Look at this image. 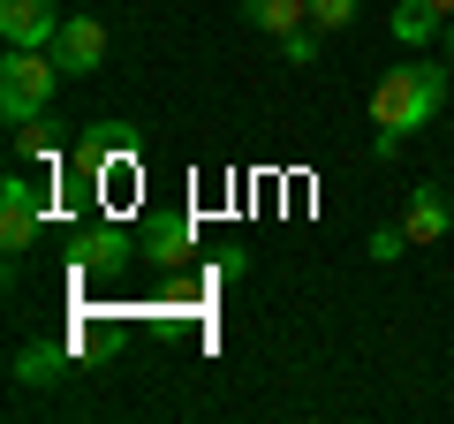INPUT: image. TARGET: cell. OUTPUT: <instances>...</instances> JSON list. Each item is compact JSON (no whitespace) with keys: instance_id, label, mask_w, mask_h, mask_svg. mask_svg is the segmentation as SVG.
Returning a JSON list of instances; mask_svg holds the SVG:
<instances>
[{"instance_id":"obj_1","label":"cell","mask_w":454,"mask_h":424,"mask_svg":"<svg viewBox=\"0 0 454 424\" xmlns=\"http://www.w3.org/2000/svg\"><path fill=\"white\" fill-rule=\"evenodd\" d=\"M447 83H454V68L417 61V53H409L402 68H387V76H379V91H372V130H379L372 152H379V160H394V152H402V137H417L424 122L447 106Z\"/></svg>"},{"instance_id":"obj_2","label":"cell","mask_w":454,"mask_h":424,"mask_svg":"<svg viewBox=\"0 0 454 424\" xmlns=\"http://www.w3.org/2000/svg\"><path fill=\"white\" fill-rule=\"evenodd\" d=\"M53 91H61V61H53V46H8V53H0V122L53 114Z\"/></svg>"},{"instance_id":"obj_3","label":"cell","mask_w":454,"mask_h":424,"mask_svg":"<svg viewBox=\"0 0 454 424\" xmlns=\"http://www.w3.org/2000/svg\"><path fill=\"white\" fill-rule=\"evenodd\" d=\"M38 228H46V197H38V182L31 175H8V182H0V250H8V265L38 243Z\"/></svg>"},{"instance_id":"obj_4","label":"cell","mask_w":454,"mask_h":424,"mask_svg":"<svg viewBox=\"0 0 454 424\" xmlns=\"http://www.w3.org/2000/svg\"><path fill=\"white\" fill-rule=\"evenodd\" d=\"M53 61H61V76H91V68H106V23H98V16H61V31H53Z\"/></svg>"},{"instance_id":"obj_5","label":"cell","mask_w":454,"mask_h":424,"mask_svg":"<svg viewBox=\"0 0 454 424\" xmlns=\"http://www.w3.org/2000/svg\"><path fill=\"white\" fill-rule=\"evenodd\" d=\"M61 16H53V0H0V38L8 46H53Z\"/></svg>"},{"instance_id":"obj_6","label":"cell","mask_w":454,"mask_h":424,"mask_svg":"<svg viewBox=\"0 0 454 424\" xmlns=\"http://www.w3.org/2000/svg\"><path fill=\"white\" fill-rule=\"evenodd\" d=\"M409 243H439V235L454 228V205H447V190H439V182H417V190H409Z\"/></svg>"},{"instance_id":"obj_7","label":"cell","mask_w":454,"mask_h":424,"mask_svg":"<svg viewBox=\"0 0 454 424\" xmlns=\"http://www.w3.org/2000/svg\"><path fill=\"white\" fill-rule=\"evenodd\" d=\"M68 379V349L61 342H23L16 349V387H61Z\"/></svg>"},{"instance_id":"obj_8","label":"cell","mask_w":454,"mask_h":424,"mask_svg":"<svg viewBox=\"0 0 454 424\" xmlns=\"http://www.w3.org/2000/svg\"><path fill=\"white\" fill-rule=\"evenodd\" d=\"M235 8H243V23L265 31V38H288L295 23H310V0H235Z\"/></svg>"},{"instance_id":"obj_9","label":"cell","mask_w":454,"mask_h":424,"mask_svg":"<svg viewBox=\"0 0 454 424\" xmlns=\"http://www.w3.org/2000/svg\"><path fill=\"white\" fill-rule=\"evenodd\" d=\"M387 31H394V38H402V46H409V53H417V46H432V38H439V31H447V16H439L432 0H402V8H394V16H387Z\"/></svg>"},{"instance_id":"obj_10","label":"cell","mask_w":454,"mask_h":424,"mask_svg":"<svg viewBox=\"0 0 454 424\" xmlns=\"http://www.w3.org/2000/svg\"><path fill=\"white\" fill-rule=\"evenodd\" d=\"M83 167H91V175H106V160H129V130H121V122H98L91 137H83V152H76Z\"/></svg>"},{"instance_id":"obj_11","label":"cell","mask_w":454,"mask_h":424,"mask_svg":"<svg viewBox=\"0 0 454 424\" xmlns=\"http://www.w3.org/2000/svg\"><path fill=\"white\" fill-rule=\"evenodd\" d=\"M145 258L152 265H182L190 258V220H160V228L145 235Z\"/></svg>"},{"instance_id":"obj_12","label":"cell","mask_w":454,"mask_h":424,"mask_svg":"<svg viewBox=\"0 0 454 424\" xmlns=\"http://www.w3.org/2000/svg\"><path fill=\"white\" fill-rule=\"evenodd\" d=\"M121 258H129V235H121V228H91V235H83V265H91V273H98V265L114 273Z\"/></svg>"},{"instance_id":"obj_13","label":"cell","mask_w":454,"mask_h":424,"mask_svg":"<svg viewBox=\"0 0 454 424\" xmlns=\"http://www.w3.org/2000/svg\"><path fill=\"white\" fill-rule=\"evenodd\" d=\"M16 160H53V114L16 122Z\"/></svg>"},{"instance_id":"obj_14","label":"cell","mask_w":454,"mask_h":424,"mask_svg":"<svg viewBox=\"0 0 454 424\" xmlns=\"http://www.w3.org/2000/svg\"><path fill=\"white\" fill-rule=\"evenodd\" d=\"M356 8L364 0H310V23L318 31H356Z\"/></svg>"},{"instance_id":"obj_15","label":"cell","mask_w":454,"mask_h":424,"mask_svg":"<svg viewBox=\"0 0 454 424\" xmlns=\"http://www.w3.org/2000/svg\"><path fill=\"white\" fill-rule=\"evenodd\" d=\"M318 38H325V31H318V23H295V31H288V38H280V53H288V61H295V68H310V61H318Z\"/></svg>"},{"instance_id":"obj_16","label":"cell","mask_w":454,"mask_h":424,"mask_svg":"<svg viewBox=\"0 0 454 424\" xmlns=\"http://www.w3.org/2000/svg\"><path fill=\"white\" fill-rule=\"evenodd\" d=\"M364 250H372L379 265H394V258H402V250H409V228H379V235H372V243H364Z\"/></svg>"},{"instance_id":"obj_17","label":"cell","mask_w":454,"mask_h":424,"mask_svg":"<svg viewBox=\"0 0 454 424\" xmlns=\"http://www.w3.org/2000/svg\"><path fill=\"white\" fill-rule=\"evenodd\" d=\"M439 38H447V68H454V16H447V31H439Z\"/></svg>"},{"instance_id":"obj_18","label":"cell","mask_w":454,"mask_h":424,"mask_svg":"<svg viewBox=\"0 0 454 424\" xmlns=\"http://www.w3.org/2000/svg\"><path fill=\"white\" fill-rule=\"evenodd\" d=\"M432 8H439V16H454V0H432Z\"/></svg>"}]
</instances>
